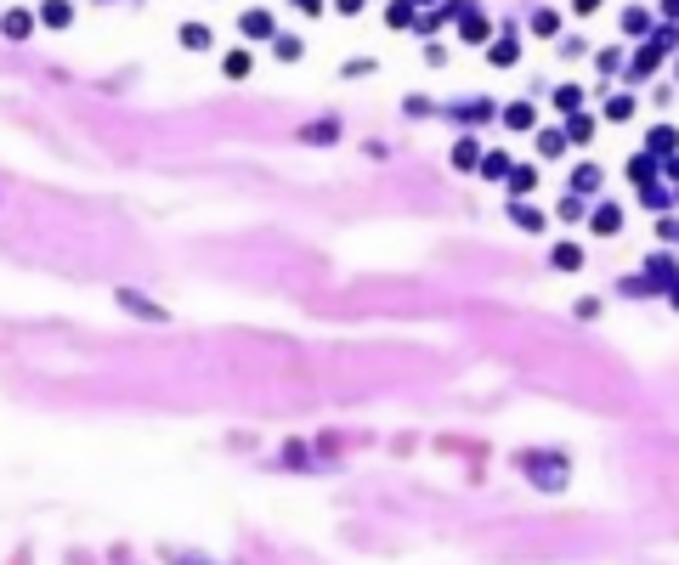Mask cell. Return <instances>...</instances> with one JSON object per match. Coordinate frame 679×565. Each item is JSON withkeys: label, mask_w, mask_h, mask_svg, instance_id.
I'll use <instances>...</instances> for the list:
<instances>
[{"label": "cell", "mask_w": 679, "mask_h": 565, "mask_svg": "<svg viewBox=\"0 0 679 565\" xmlns=\"http://www.w3.org/2000/svg\"><path fill=\"white\" fill-rule=\"evenodd\" d=\"M6 34L23 40V34H29V17H23V12H6Z\"/></svg>", "instance_id": "7a4b0ae2"}, {"label": "cell", "mask_w": 679, "mask_h": 565, "mask_svg": "<svg viewBox=\"0 0 679 565\" xmlns=\"http://www.w3.org/2000/svg\"><path fill=\"white\" fill-rule=\"evenodd\" d=\"M243 34H255V40H266V34H272V17H266V12H249V17H243Z\"/></svg>", "instance_id": "6da1fadb"}]
</instances>
